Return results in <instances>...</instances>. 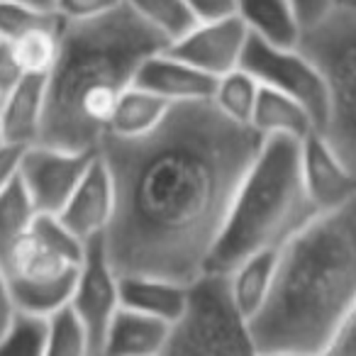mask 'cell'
Listing matches in <instances>:
<instances>
[{"label": "cell", "instance_id": "obj_1", "mask_svg": "<svg viewBox=\"0 0 356 356\" xmlns=\"http://www.w3.org/2000/svg\"><path fill=\"white\" fill-rule=\"evenodd\" d=\"M261 137L210 100L173 103L142 137L105 134L98 154L115 188L103 244L118 276L188 283L205 271L229 203Z\"/></svg>", "mask_w": 356, "mask_h": 356}, {"label": "cell", "instance_id": "obj_2", "mask_svg": "<svg viewBox=\"0 0 356 356\" xmlns=\"http://www.w3.org/2000/svg\"><path fill=\"white\" fill-rule=\"evenodd\" d=\"M356 315V203L312 215L278 247L264 305L249 317L254 354L322 356Z\"/></svg>", "mask_w": 356, "mask_h": 356}, {"label": "cell", "instance_id": "obj_3", "mask_svg": "<svg viewBox=\"0 0 356 356\" xmlns=\"http://www.w3.org/2000/svg\"><path fill=\"white\" fill-rule=\"evenodd\" d=\"M163 47L166 40L124 3L93 20L61 22L59 54L47 74L40 142L95 152L122 88Z\"/></svg>", "mask_w": 356, "mask_h": 356}, {"label": "cell", "instance_id": "obj_4", "mask_svg": "<svg viewBox=\"0 0 356 356\" xmlns=\"http://www.w3.org/2000/svg\"><path fill=\"white\" fill-rule=\"evenodd\" d=\"M312 215L300 181V139H261L205 268L227 273L247 254L283 244Z\"/></svg>", "mask_w": 356, "mask_h": 356}, {"label": "cell", "instance_id": "obj_5", "mask_svg": "<svg viewBox=\"0 0 356 356\" xmlns=\"http://www.w3.org/2000/svg\"><path fill=\"white\" fill-rule=\"evenodd\" d=\"M298 49L315 66L327 93V142L356 166V3H339L300 30Z\"/></svg>", "mask_w": 356, "mask_h": 356}, {"label": "cell", "instance_id": "obj_6", "mask_svg": "<svg viewBox=\"0 0 356 356\" xmlns=\"http://www.w3.org/2000/svg\"><path fill=\"white\" fill-rule=\"evenodd\" d=\"M86 244L59 222L56 215L40 213L30 232L10 249L0 266L20 310L49 315L69 302Z\"/></svg>", "mask_w": 356, "mask_h": 356}, {"label": "cell", "instance_id": "obj_7", "mask_svg": "<svg viewBox=\"0 0 356 356\" xmlns=\"http://www.w3.org/2000/svg\"><path fill=\"white\" fill-rule=\"evenodd\" d=\"M254 354L249 320L234 302L227 273L200 271L186 283V302L168 327L163 356Z\"/></svg>", "mask_w": 356, "mask_h": 356}, {"label": "cell", "instance_id": "obj_8", "mask_svg": "<svg viewBox=\"0 0 356 356\" xmlns=\"http://www.w3.org/2000/svg\"><path fill=\"white\" fill-rule=\"evenodd\" d=\"M239 66L247 69L261 86L296 98L307 108L315 120V127L322 129L327 120V93L317 76L315 66L305 59L298 47H271L254 37L247 40Z\"/></svg>", "mask_w": 356, "mask_h": 356}, {"label": "cell", "instance_id": "obj_9", "mask_svg": "<svg viewBox=\"0 0 356 356\" xmlns=\"http://www.w3.org/2000/svg\"><path fill=\"white\" fill-rule=\"evenodd\" d=\"M69 305L76 310L88 332L90 356H103L105 332L120 307V276L110 264L103 237L90 239L86 244Z\"/></svg>", "mask_w": 356, "mask_h": 356}, {"label": "cell", "instance_id": "obj_10", "mask_svg": "<svg viewBox=\"0 0 356 356\" xmlns=\"http://www.w3.org/2000/svg\"><path fill=\"white\" fill-rule=\"evenodd\" d=\"M95 152L61 149L42 142L25 147L17 178L25 186L37 213L56 215L64 208V203L79 186L88 163L93 161Z\"/></svg>", "mask_w": 356, "mask_h": 356}, {"label": "cell", "instance_id": "obj_11", "mask_svg": "<svg viewBox=\"0 0 356 356\" xmlns=\"http://www.w3.org/2000/svg\"><path fill=\"white\" fill-rule=\"evenodd\" d=\"M300 181L315 215L356 203V166L327 142L320 129L300 139Z\"/></svg>", "mask_w": 356, "mask_h": 356}, {"label": "cell", "instance_id": "obj_12", "mask_svg": "<svg viewBox=\"0 0 356 356\" xmlns=\"http://www.w3.org/2000/svg\"><path fill=\"white\" fill-rule=\"evenodd\" d=\"M247 40L249 32L242 25V20L237 15H229L220 17V20L193 22L184 35L166 42L163 49L218 79V76L227 74L229 69L239 66Z\"/></svg>", "mask_w": 356, "mask_h": 356}, {"label": "cell", "instance_id": "obj_13", "mask_svg": "<svg viewBox=\"0 0 356 356\" xmlns=\"http://www.w3.org/2000/svg\"><path fill=\"white\" fill-rule=\"evenodd\" d=\"M113 213H115L113 178H110V171L103 159H100V154L95 152L93 161L88 163L79 186L69 195L64 208L56 213V218H59V222L74 237H79L83 244H88L90 239L103 237L110 220H113Z\"/></svg>", "mask_w": 356, "mask_h": 356}, {"label": "cell", "instance_id": "obj_14", "mask_svg": "<svg viewBox=\"0 0 356 356\" xmlns=\"http://www.w3.org/2000/svg\"><path fill=\"white\" fill-rule=\"evenodd\" d=\"M132 83L156 93L166 103H188V100H210L215 79L178 56L159 49L139 64Z\"/></svg>", "mask_w": 356, "mask_h": 356}, {"label": "cell", "instance_id": "obj_15", "mask_svg": "<svg viewBox=\"0 0 356 356\" xmlns=\"http://www.w3.org/2000/svg\"><path fill=\"white\" fill-rule=\"evenodd\" d=\"M47 103V76L25 74L8 93L0 95V132L20 147L40 142Z\"/></svg>", "mask_w": 356, "mask_h": 356}, {"label": "cell", "instance_id": "obj_16", "mask_svg": "<svg viewBox=\"0 0 356 356\" xmlns=\"http://www.w3.org/2000/svg\"><path fill=\"white\" fill-rule=\"evenodd\" d=\"M166 341V322L120 305L105 332L103 356H163Z\"/></svg>", "mask_w": 356, "mask_h": 356}, {"label": "cell", "instance_id": "obj_17", "mask_svg": "<svg viewBox=\"0 0 356 356\" xmlns=\"http://www.w3.org/2000/svg\"><path fill=\"white\" fill-rule=\"evenodd\" d=\"M186 302V283L147 273L120 276V305L156 317L168 327L178 320Z\"/></svg>", "mask_w": 356, "mask_h": 356}, {"label": "cell", "instance_id": "obj_18", "mask_svg": "<svg viewBox=\"0 0 356 356\" xmlns=\"http://www.w3.org/2000/svg\"><path fill=\"white\" fill-rule=\"evenodd\" d=\"M249 127L261 139L268 137H288V139H302L315 127V120L307 113L302 103L296 98L281 93V90L266 88L259 83V93L254 100Z\"/></svg>", "mask_w": 356, "mask_h": 356}, {"label": "cell", "instance_id": "obj_19", "mask_svg": "<svg viewBox=\"0 0 356 356\" xmlns=\"http://www.w3.org/2000/svg\"><path fill=\"white\" fill-rule=\"evenodd\" d=\"M237 17L254 40L271 47L298 44L300 22L288 0H237Z\"/></svg>", "mask_w": 356, "mask_h": 356}, {"label": "cell", "instance_id": "obj_20", "mask_svg": "<svg viewBox=\"0 0 356 356\" xmlns=\"http://www.w3.org/2000/svg\"><path fill=\"white\" fill-rule=\"evenodd\" d=\"M171 110V103L159 98L156 93L142 88L137 83H129L122 88L118 103L113 108V115L108 120V129L105 134L110 137H142V134L152 132Z\"/></svg>", "mask_w": 356, "mask_h": 356}, {"label": "cell", "instance_id": "obj_21", "mask_svg": "<svg viewBox=\"0 0 356 356\" xmlns=\"http://www.w3.org/2000/svg\"><path fill=\"white\" fill-rule=\"evenodd\" d=\"M278 247H266L247 254L242 261H237L227 271L229 291H232V298L239 305V310L247 315V320L264 305L268 291H271L278 261Z\"/></svg>", "mask_w": 356, "mask_h": 356}, {"label": "cell", "instance_id": "obj_22", "mask_svg": "<svg viewBox=\"0 0 356 356\" xmlns=\"http://www.w3.org/2000/svg\"><path fill=\"white\" fill-rule=\"evenodd\" d=\"M257 93H259V81L254 79L247 69L234 66L227 74L215 79L210 103H213L225 118L249 127V118H252Z\"/></svg>", "mask_w": 356, "mask_h": 356}, {"label": "cell", "instance_id": "obj_23", "mask_svg": "<svg viewBox=\"0 0 356 356\" xmlns=\"http://www.w3.org/2000/svg\"><path fill=\"white\" fill-rule=\"evenodd\" d=\"M59 30L61 20H56L30 27L22 35L6 40L25 74H49V69L56 61V54H59Z\"/></svg>", "mask_w": 356, "mask_h": 356}, {"label": "cell", "instance_id": "obj_24", "mask_svg": "<svg viewBox=\"0 0 356 356\" xmlns=\"http://www.w3.org/2000/svg\"><path fill=\"white\" fill-rule=\"evenodd\" d=\"M37 215L40 213L27 195L25 186L20 184V178L0 191V261L30 232Z\"/></svg>", "mask_w": 356, "mask_h": 356}, {"label": "cell", "instance_id": "obj_25", "mask_svg": "<svg viewBox=\"0 0 356 356\" xmlns=\"http://www.w3.org/2000/svg\"><path fill=\"white\" fill-rule=\"evenodd\" d=\"M44 356H90L88 332L69 302L47 315Z\"/></svg>", "mask_w": 356, "mask_h": 356}, {"label": "cell", "instance_id": "obj_26", "mask_svg": "<svg viewBox=\"0 0 356 356\" xmlns=\"http://www.w3.org/2000/svg\"><path fill=\"white\" fill-rule=\"evenodd\" d=\"M122 3L166 42L184 35L195 22L186 0H122Z\"/></svg>", "mask_w": 356, "mask_h": 356}, {"label": "cell", "instance_id": "obj_27", "mask_svg": "<svg viewBox=\"0 0 356 356\" xmlns=\"http://www.w3.org/2000/svg\"><path fill=\"white\" fill-rule=\"evenodd\" d=\"M47 351V315L17 307L6 332L0 337V354L44 356Z\"/></svg>", "mask_w": 356, "mask_h": 356}, {"label": "cell", "instance_id": "obj_28", "mask_svg": "<svg viewBox=\"0 0 356 356\" xmlns=\"http://www.w3.org/2000/svg\"><path fill=\"white\" fill-rule=\"evenodd\" d=\"M59 17L49 13H40L35 8H27L17 0H0V40H13L25 30L47 22H56Z\"/></svg>", "mask_w": 356, "mask_h": 356}, {"label": "cell", "instance_id": "obj_29", "mask_svg": "<svg viewBox=\"0 0 356 356\" xmlns=\"http://www.w3.org/2000/svg\"><path fill=\"white\" fill-rule=\"evenodd\" d=\"M122 6V0H56V17L61 22L93 20Z\"/></svg>", "mask_w": 356, "mask_h": 356}, {"label": "cell", "instance_id": "obj_30", "mask_svg": "<svg viewBox=\"0 0 356 356\" xmlns=\"http://www.w3.org/2000/svg\"><path fill=\"white\" fill-rule=\"evenodd\" d=\"M339 3L344 0H288V6L293 8L298 22H300V30L320 22L325 15H330ZM346 3H356V0H346Z\"/></svg>", "mask_w": 356, "mask_h": 356}, {"label": "cell", "instance_id": "obj_31", "mask_svg": "<svg viewBox=\"0 0 356 356\" xmlns=\"http://www.w3.org/2000/svg\"><path fill=\"white\" fill-rule=\"evenodd\" d=\"M322 356H356V315H351L337 327Z\"/></svg>", "mask_w": 356, "mask_h": 356}, {"label": "cell", "instance_id": "obj_32", "mask_svg": "<svg viewBox=\"0 0 356 356\" xmlns=\"http://www.w3.org/2000/svg\"><path fill=\"white\" fill-rule=\"evenodd\" d=\"M198 20H220V17L237 15V0H186Z\"/></svg>", "mask_w": 356, "mask_h": 356}, {"label": "cell", "instance_id": "obj_33", "mask_svg": "<svg viewBox=\"0 0 356 356\" xmlns=\"http://www.w3.org/2000/svg\"><path fill=\"white\" fill-rule=\"evenodd\" d=\"M22 152H25V147H20V144H13V142L0 144V191L6 188V186H10L17 178Z\"/></svg>", "mask_w": 356, "mask_h": 356}, {"label": "cell", "instance_id": "obj_34", "mask_svg": "<svg viewBox=\"0 0 356 356\" xmlns=\"http://www.w3.org/2000/svg\"><path fill=\"white\" fill-rule=\"evenodd\" d=\"M22 76H25V71L17 64L10 44H8L6 40H0V95L8 93Z\"/></svg>", "mask_w": 356, "mask_h": 356}, {"label": "cell", "instance_id": "obj_35", "mask_svg": "<svg viewBox=\"0 0 356 356\" xmlns=\"http://www.w3.org/2000/svg\"><path fill=\"white\" fill-rule=\"evenodd\" d=\"M17 305H15V298H13V288H10V281H8L6 271L0 266V337L6 332L8 322L13 320L15 315Z\"/></svg>", "mask_w": 356, "mask_h": 356}, {"label": "cell", "instance_id": "obj_36", "mask_svg": "<svg viewBox=\"0 0 356 356\" xmlns=\"http://www.w3.org/2000/svg\"><path fill=\"white\" fill-rule=\"evenodd\" d=\"M22 6L35 8L40 13H49V15H56V0H17Z\"/></svg>", "mask_w": 356, "mask_h": 356}, {"label": "cell", "instance_id": "obj_37", "mask_svg": "<svg viewBox=\"0 0 356 356\" xmlns=\"http://www.w3.org/2000/svg\"><path fill=\"white\" fill-rule=\"evenodd\" d=\"M3 142H6V139H3V132H0V144H3Z\"/></svg>", "mask_w": 356, "mask_h": 356}]
</instances>
